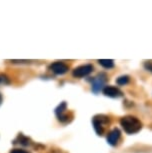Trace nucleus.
<instances>
[{"instance_id": "9b49d317", "label": "nucleus", "mask_w": 152, "mask_h": 153, "mask_svg": "<svg viewBox=\"0 0 152 153\" xmlns=\"http://www.w3.org/2000/svg\"><path fill=\"white\" fill-rule=\"evenodd\" d=\"M19 139H20V143L22 144V145H28L29 144V139H28L27 137H24V136H22V135H20L19 136Z\"/></svg>"}, {"instance_id": "0eeeda50", "label": "nucleus", "mask_w": 152, "mask_h": 153, "mask_svg": "<svg viewBox=\"0 0 152 153\" xmlns=\"http://www.w3.org/2000/svg\"><path fill=\"white\" fill-rule=\"evenodd\" d=\"M105 78H106V76L104 74H99L98 76L94 78L93 84H92V90L95 92V93L101 90V88L103 87V85H104Z\"/></svg>"}, {"instance_id": "423d86ee", "label": "nucleus", "mask_w": 152, "mask_h": 153, "mask_svg": "<svg viewBox=\"0 0 152 153\" xmlns=\"http://www.w3.org/2000/svg\"><path fill=\"white\" fill-rule=\"evenodd\" d=\"M120 136H121V133H120L119 129L114 128L113 130H111L107 135V142L112 146H115L118 141L120 139Z\"/></svg>"}, {"instance_id": "39448f33", "label": "nucleus", "mask_w": 152, "mask_h": 153, "mask_svg": "<svg viewBox=\"0 0 152 153\" xmlns=\"http://www.w3.org/2000/svg\"><path fill=\"white\" fill-rule=\"evenodd\" d=\"M103 93H104L105 96L111 98H118L122 96V92L117 87H114V86H105L103 88Z\"/></svg>"}, {"instance_id": "7ed1b4c3", "label": "nucleus", "mask_w": 152, "mask_h": 153, "mask_svg": "<svg viewBox=\"0 0 152 153\" xmlns=\"http://www.w3.org/2000/svg\"><path fill=\"white\" fill-rule=\"evenodd\" d=\"M92 70H93V66L91 64L81 65L73 70V76L77 77V78H82V77H85L88 74H90Z\"/></svg>"}, {"instance_id": "4468645a", "label": "nucleus", "mask_w": 152, "mask_h": 153, "mask_svg": "<svg viewBox=\"0 0 152 153\" xmlns=\"http://www.w3.org/2000/svg\"><path fill=\"white\" fill-rule=\"evenodd\" d=\"M0 103H1V96H0Z\"/></svg>"}, {"instance_id": "1a4fd4ad", "label": "nucleus", "mask_w": 152, "mask_h": 153, "mask_svg": "<svg viewBox=\"0 0 152 153\" xmlns=\"http://www.w3.org/2000/svg\"><path fill=\"white\" fill-rule=\"evenodd\" d=\"M98 62H99V64L103 66L104 68L109 69V68H112L114 66V61L111 59H100L98 60Z\"/></svg>"}, {"instance_id": "f257e3e1", "label": "nucleus", "mask_w": 152, "mask_h": 153, "mask_svg": "<svg viewBox=\"0 0 152 153\" xmlns=\"http://www.w3.org/2000/svg\"><path fill=\"white\" fill-rule=\"evenodd\" d=\"M122 128L127 134H135L142 128V123L134 116H125L120 120Z\"/></svg>"}, {"instance_id": "6e6552de", "label": "nucleus", "mask_w": 152, "mask_h": 153, "mask_svg": "<svg viewBox=\"0 0 152 153\" xmlns=\"http://www.w3.org/2000/svg\"><path fill=\"white\" fill-rule=\"evenodd\" d=\"M65 110H66V103H65V102H62L61 104H60L58 107L56 108V111L55 112H56L57 116H58V118H59V120H61V121L66 120V118L68 116L64 114V111Z\"/></svg>"}, {"instance_id": "f03ea898", "label": "nucleus", "mask_w": 152, "mask_h": 153, "mask_svg": "<svg viewBox=\"0 0 152 153\" xmlns=\"http://www.w3.org/2000/svg\"><path fill=\"white\" fill-rule=\"evenodd\" d=\"M92 121H93V126H94V129H95L96 133L98 135H102L103 132H104L105 125H107V124L109 123L108 117L104 116V115H96V116L93 118Z\"/></svg>"}, {"instance_id": "9d476101", "label": "nucleus", "mask_w": 152, "mask_h": 153, "mask_svg": "<svg viewBox=\"0 0 152 153\" xmlns=\"http://www.w3.org/2000/svg\"><path fill=\"white\" fill-rule=\"evenodd\" d=\"M116 82L118 85H125L129 82V77L126 76V75H124V76H120L119 78H117Z\"/></svg>"}, {"instance_id": "f8f14e48", "label": "nucleus", "mask_w": 152, "mask_h": 153, "mask_svg": "<svg viewBox=\"0 0 152 153\" xmlns=\"http://www.w3.org/2000/svg\"><path fill=\"white\" fill-rule=\"evenodd\" d=\"M10 153H28V152L22 149H13Z\"/></svg>"}, {"instance_id": "20e7f679", "label": "nucleus", "mask_w": 152, "mask_h": 153, "mask_svg": "<svg viewBox=\"0 0 152 153\" xmlns=\"http://www.w3.org/2000/svg\"><path fill=\"white\" fill-rule=\"evenodd\" d=\"M49 69L55 74L62 75V74L66 73L69 68H68V66L63 62H54L50 65Z\"/></svg>"}, {"instance_id": "ddd939ff", "label": "nucleus", "mask_w": 152, "mask_h": 153, "mask_svg": "<svg viewBox=\"0 0 152 153\" xmlns=\"http://www.w3.org/2000/svg\"><path fill=\"white\" fill-rule=\"evenodd\" d=\"M144 66H145L146 69H148V70L152 71V62H146Z\"/></svg>"}]
</instances>
